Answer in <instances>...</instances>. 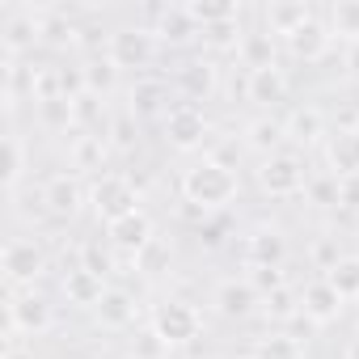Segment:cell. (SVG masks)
Segmentation results:
<instances>
[{
  "mask_svg": "<svg viewBox=\"0 0 359 359\" xmlns=\"http://www.w3.org/2000/svg\"><path fill=\"white\" fill-rule=\"evenodd\" d=\"M233 199H237V173H233L229 161L208 156V161H199L182 173V203H195L203 212H220Z\"/></svg>",
  "mask_w": 359,
  "mask_h": 359,
  "instance_id": "1",
  "label": "cell"
},
{
  "mask_svg": "<svg viewBox=\"0 0 359 359\" xmlns=\"http://www.w3.org/2000/svg\"><path fill=\"white\" fill-rule=\"evenodd\" d=\"M89 203H93L97 220L114 224V220L140 212V191H135L131 177H123V173H102L93 182V191H89Z\"/></svg>",
  "mask_w": 359,
  "mask_h": 359,
  "instance_id": "2",
  "label": "cell"
},
{
  "mask_svg": "<svg viewBox=\"0 0 359 359\" xmlns=\"http://www.w3.org/2000/svg\"><path fill=\"white\" fill-rule=\"evenodd\" d=\"M199 309L191 304V300H177V296H169V300H161L156 309H152V330L169 342V346H187V342H195L199 338Z\"/></svg>",
  "mask_w": 359,
  "mask_h": 359,
  "instance_id": "3",
  "label": "cell"
},
{
  "mask_svg": "<svg viewBox=\"0 0 359 359\" xmlns=\"http://www.w3.org/2000/svg\"><path fill=\"white\" fill-rule=\"evenodd\" d=\"M258 187H262L266 195H275V199H292V195L309 191V177H304V165H300L292 152H275V156H266L262 169H258Z\"/></svg>",
  "mask_w": 359,
  "mask_h": 359,
  "instance_id": "4",
  "label": "cell"
},
{
  "mask_svg": "<svg viewBox=\"0 0 359 359\" xmlns=\"http://www.w3.org/2000/svg\"><path fill=\"white\" fill-rule=\"evenodd\" d=\"M5 321H9V334H47L55 325V309L39 292H18L9 300V317Z\"/></svg>",
  "mask_w": 359,
  "mask_h": 359,
  "instance_id": "5",
  "label": "cell"
},
{
  "mask_svg": "<svg viewBox=\"0 0 359 359\" xmlns=\"http://www.w3.org/2000/svg\"><path fill=\"white\" fill-rule=\"evenodd\" d=\"M203 135H208V118H203V110H199V106L182 102V106L165 110V140H169L173 148L195 152V148L203 144Z\"/></svg>",
  "mask_w": 359,
  "mask_h": 359,
  "instance_id": "6",
  "label": "cell"
},
{
  "mask_svg": "<svg viewBox=\"0 0 359 359\" xmlns=\"http://www.w3.org/2000/svg\"><path fill=\"white\" fill-rule=\"evenodd\" d=\"M152 30L148 26H123V30H114L110 34V60H114V68H148V60H152Z\"/></svg>",
  "mask_w": 359,
  "mask_h": 359,
  "instance_id": "7",
  "label": "cell"
},
{
  "mask_svg": "<svg viewBox=\"0 0 359 359\" xmlns=\"http://www.w3.org/2000/svg\"><path fill=\"white\" fill-rule=\"evenodd\" d=\"M342 296H338V287L321 275V279H313V283H304V292H300V317L309 321V325H330V321H338V313H342Z\"/></svg>",
  "mask_w": 359,
  "mask_h": 359,
  "instance_id": "8",
  "label": "cell"
},
{
  "mask_svg": "<svg viewBox=\"0 0 359 359\" xmlns=\"http://www.w3.org/2000/svg\"><path fill=\"white\" fill-rule=\"evenodd\" d=\"M43 271H47V254H43V245H34V241H26V237H18V241L5 245V275H9L13 287L34 283Z\"/></svg>",
  "mask_w": 359,
  "mask_h": 359,
  "instance_id": "9",
  "label": "cell"
},
{
  "mask_svg": "<svg viewBox=\"0 0 359 359\" xmlns=\"http://www.w3.org/2000/svg\"><path fill=\"white\" fill-rule=\"evenodd\" d=\"M262 304V292L250 283V275L245 279H220L216 283V313L220 317H233V321H241V317H250L254 309Z\"/></svg>",
  "mask_w": 359,
  "mask_h": 359,
  "instance_id": "10",
  "label": "cell"
},
{
  "mask_svg": "<svg viewBox=\"0 0 359 359\" xmlns=\"http://www.w3.org/2000/svg\"><path fill=\"white\" fill-rule=\"evenodd\" d=\"M241 258H245L250 271H254V266H283V258H287V241H283L279 229L262 224V229H254V233L245 237Z\"/></svg>",
  "mask_w": 359,
  "mask_h": 359,
  "instance_id": "11",
  "label": "cell"
},
{
  "mask_svg": "<svg viewBox=\"0 0 359 359\" xmlns=\"http://www.w3.org/2000/svg\"><path fill=\"white\" fill-rule=\"evenodd\" d=\"M110 229V241H114V250H123V254H131V258H140L156 237H152V220H148V212L140 208V212H131V216H123V220H114V224H106Z\"/></svg>",
  "mask_w": 359,
  "mask_h": 359,
  "instance_id": "12",
  "label": "cell"
},
{
  "mask_svg": "<svg viewBox=\"0 0 359 359\" xmlns=\"http://www.w3.org/2000/svg\"><path fill=\"white\" fill-rule=\"evenodd\" d=\"M39 39H43V13H34V9H18V13L5 18V55H9V60L26 55Z\"/></svg>",
  "mask_w": 359,
  "mask_h": 359,
  "instance_id": "13",
  "label": "cell"
},
{
  "mask_svg": "<svg viewBox=\"0 0 359 359\" xmlns=\"http://www.w3.org/2000/svg\"><path fill=\"white\" fill-rule=\"evenodd\" d=\"M330 39H334V30H325L317 18H309L296 34H287V51H292L296 60H304V64H317V60L330 51Z\"/></svg>",
  "mask_w": 359,
  "mask_h": 359,
  "instance_id": "14",
  "label": "cell"
},
{
  "mask_svg": "<svg viewBox=\"0 0 359 359\" xmlns=\"http://www.w3.org/2000/svg\"><path fill=\"white\" fill-rule=\"evenodd\" d=\"M64 296H68V304H76V309H97L102 296H106V283H102L97 271L76 266V271L64 275Z\"/></svg>",
  "mask_w": 359,
  "mask_h": 359,
  "instance_id": "15",
  "label": "cell"
},
{
  "mask_svg": "<svg viewBox=\"0 0 359 359\" xmlns=\"http://www.w3.org/2000/svg\"><path fill=\"white\" fill-rule=\"evenodd\" d=\"M43 203H47V212H55V216H76L81 203H85V191H81L76 177L60 173V177H51V182L43 187Z\"/></svg>",
  "mask_w": 359,
  "mask_h": 359,
  "instance_id": "16",
  "label": "cell"
},
{
  "mask_svg": "<svg viewBox=\"0 0 359 359\" xmlns=\"http://www.w3.org/2000/svg\"><path fill=\"white\" fill-rule=\"evenodd\" d=\"M97 313V321L106 325V330H127V325H135V296L131 292H123V287H106V296H102V304L93 309Z\"/></svg>",
  "mask_w": 359,
  "mask_h": 359,
  "instance_id": "17",
  "label": "cell"
},
{
  "mask_svg": "<svg viewBox=\"0 0 359 359\" xmlns=\"http://www.w3.org/2000/svg\"><path fill=\"white\" fill-rule=\"evenodd\" d=\"M245 97L250 102H283L287 97V76L283 68H262L245 76Z\"/></svg>",
  "mask_w": 359,
  "mask_h": 359,
  "instance_id": "18",
  "label": "cell"
},
{
  "mask_svg": "<svg viewBox=\"0 0 359 359\" xmlns=\"http://www.w3.org/2000/svg\"><path fill=\"white\" fill-rule=\"evenodd\" d=\"M237 55H241V64H245L250 72L275 68V43H271V34H266V30H250V34H241Z\"/></svg>",
  "mask_w": 359,
  "mask_h": 359,
  "instance_id": "19",
  "label": "cell"
},
{
  "mask_svg": "<svg viewBox=\"0 0 359 359\" xmlns=\"http://www.w3.org/2000/svg\"><path fill=\"white\" fill-rule=\"evenodd\" d=\"M283 135H287V123L283 118H271V114H262V118H254L245 127V144L254 152H266V156H275V148L283 144Z\"/></svg>",
  "mask_w": 359,
  "mask_h": 359,
  "instance_id": "20",
  "label": "cell"
},
{
  "mask_svg": "<svg viewBox=\"0 0 359 359\" xmlns=\"http://www.w3.org/2000/svg\"><path fill=\"white\" fill-rule=\"evenodd\" d=\"M330 165H334V177L359 173V131H338L330 140Z\"/></svg>",
  "mask_w": 359,
  "mask_h": 359,
  "instance_id": "21",
  "label": "cell"
},
{
  "mask_svg": "<svg viewBox=\"0 0 359 359\" xmlns=\"http://www.w3.org/2000/svg\"><path fill=\"white\" fill-rule=\"evenodd\" d=\"M26 169H30V148H26V140H22L18 131H9V135H5V187H9V191L22 187Z\"/></svg>",
  "mask_w": 359,
  "mask_h": 359,
  "instance_id": "22",
  "label": "cell"
},
{
  "mask_svg": "<svg viewBox=\"0 0 359 359\" xmlns=\"http://www.w3.org/2000/svg\"><path fill=\"white\" fill-rule=\"evenodd\" d=\"M152 34H161L165 43H187L191 34H199V22L191 18V9H165Z\"/></svg>",
  "mask_w": 359,
  "mask_h": 359,
  "instance_id": "23",
  "label": "cell"
},
{
  "mask_svg": "<svg viewBox=\"0 0 359 359\" xmlns=\"http://www.w3.org/2000/svg\"><path fill=\"white\" fill-rule=\"evenodd\" d=\"M309 18H313L309 5H271V9H266V26H271V34H283V39L296 34Z\"/></svg>",
  "mask_w": 359,
  "mask_h": 359,
  "instance_id": "24",
  "label": "cell"
},
{
  "mask_svg": "<svg viewBox=\"0 0 359 359\" xmlns=\"http://www.w3.org/2000/svg\"><path fill=\"white\" fill-rule=\"evenodd\" d=\"M177 85H182V93L191 102H199V97H208L216 89V68L212 64H187L182 72H177Z\"/></svg>",
  "mask_w": 359,
  "mask_h": 359,
  "instance_id": "25",
  "label": "cell"
},
{
  "mask_svg": "<svg viewBox=\"0 0 359 359\" xmlns=\"http://www.w3.org/2000/svg\"><path fill=\"white\" fill-rule=\"evenodd\" d=\"M325 279L338 287V296H342V300L359 296V254H342V258L325 271Z\"/></svg>",
  "mask_w": 359,
  "mask_h": 359,
  "instance_id": "26",
  "label": "cell"
},
{
  "mask_svg": "<svg viewBox=\"0 0 359 359\" xmlns=\"http://www.w3.org/2000/svg\"><path fill=\"white\" fill-rule=\"evenodd\" d=\"M254 359H304V346L292 334H266V338H258Z\"/></svg>",
  "mask_w": 359,
  "mask_h": 359,
  "instance_id": "27",
  "label": "cell"
},
{
  "mask_svg": "<svg viewBox=\"0 0 359 359\" xmlns=\"http://www.w3.org/2000/svg\"><path fill=\"white\" fill-rule=\"evenodd\" d=\"M81 72H85V93H93V97L110 93V89H114V81H118V68H114V60H110V55H106V60H89Z\"/></svg>",
  "mask_w": 359,
  "mask_h": 359,
  "instance_id": "28",
  "label": "cell"
},
{
  "mask_svg": "<svg viewBox=\"0 0 359 359\" xmlns=\"http://www.w3.org/2000/svg\"><path fill=\"white\" fill-rule=\"evenodd\" d=\"M321 131H325V118H321L317 106H304V110H296V114L287 118V135L300 140V144H313Z\"/></svg>",
  "mask_w": 359,
  "mask_h": 359,
  "instance_id": "29",
  "label": "cell"
},
{
  "mask_svg": "<svg viewBox=\"0 0 359 359\" xmlns=\"http://www.w3.org/2000/svg\"><path fill=\"white\" fill-rule=\"evenodd\" d=\"M165 106V85L161 81H135L131 85V114H156Z\"/></svg>",
  "mask_w": 359,
  "mask_h": 359,
  "instance_id": "30",
  "label": "cell"
},
{
  "mask_svg": "<svg viewBox=\"0 0 359 359\" xmlns=\"http://www.w3.org/2000/svg\"><path fill=\"white\" fill-rule=\"evenodd\" d=\"M330 22H334V34H342V39L359 43V0H346V5H334Z\"/></svg>",
  "mask_w": 359,
  "mask_h": 359,
  "instance_id": "31",
  "label": "cell"
},
{
  "mask_svg": "<svg viewBox=\"0 0 359 359\" xmlns=\"http://www.w3.org/2000/svg\"><path fill=\"white\" fill-rule=\"evenodd\" d=\"M102 156H106V140H102V135H81V140H76V148H72V161H76V169L102 165Z\"/></svg>",
  "mask_w": 359,
  "mask_h": 359,
  "instance_id": "32",
  "label": "cell"
},
{
  "mask_svg": "<svg viewBox=\"0 0 359 359\" xmlns=\"http://www.w3.org/2000/svg\"><path fill=\"white\" fill-rule=\"evenodd\" d=\"M43 39L55 43V47H64V43L76 39V26H72L64 13H43Z\"/></svg>",
  "mask_w": 359,
  "mask_h": 359,
  "instance_id": "33",
  "label": "cell"
},
{
  "mask_svg": "<svg viewBox=\"0 0 359 359\" xmlns=\"http://www.w3.org/2000/svg\"><path fill=\"white\" fill-rule=\"evenodd\" d=\"M203 39H208V47H216V51H237L241 47V30H237V22H220V26H203Z\"/></svg>",
  "mask_w": 359,
  "mask_h": 359,
  "instance_id": "34",
  "label": "cell"
},
{
  "mask_svg": "<svg viewBox=\"0 0 359 359\" xmlns=\"http://www.w3.org/2000/svg\"><path fill=\"white\" fill-rule=\"evenodd\" d=\"M165 355H169V342L156 330H148V334H140L131 342V359H165Z\"/></svg>",
  "mask_w": 359,
  "mask_h": 359,
  "instance_id": "35",
  "label": "cell"
},
{
  "mask_svg": "<svg viewBox=\"0 0 359 359\" xmlns=\"http://www.w3.org/2000/svg\"><path fill=\"white\" fill-rule=\"evenodd\" d=\"M39 110H43V123H47V127H68V123H76V110H72V102H68V97L39 102Z\"/></svg>",
  "mask_w": 359,
  "mask_h": 359,
  "instance_id": "36",
  "label": "cell"
},
{
  "mask_svg": "<svg viewBox=\"0 0 359 359\" xmlns=\"http://www.w3.org/2000/svg\"><path fill=\"white\" fill-rule=\"evenodd\" d=\"M266 313H271V317H279V321L300 317V296H292L287 287H279V292H271V296H266Z\"/></svg>",
  "mask_w": 359,
  "mask_h": 359,
  "instance_id": "37",
  "label": "cell"
},
{
  "mask_svg": "<svg viewBox=\"0 0 359 359\" xmlns=\"http://www.w3.org/2000/svg\"><path fill=\"white\" fill-rule=\"evenodd\" d=\"M250 283L262 292V300L271 296V292H279L283 287V266H254L250 271Z\"/></svg>",
  "mask_w": 359,
  "mask_h": 359,
  "instance_id": "38",
  "label": "cell"
},
{
  "mask_svg": "<svg viewBox=\"0 0 359 359\" xmlns=\"http://www.w3.org/2000/svg\"><path fill=\"white\" fill-rule=\"evenodd\" d=\"M338 208L359 212V173L355 177H338Z\"/></svg>",
  "mask_w": 359,
  "mask_h": 359,
  "instance_id": "39",
  "label": "cell"
},
{
  "mask_svg": "<svg viewBox=\"0 0 359 359\" xmlns=\"http://www.w3.org/2000/svg\"><path fill=\"white\" fill-rule=\"evenodd\" d=\"M114 148H131L135 144V127H131V114H123V118H114Z\"/></svg>",
  "mask_w": 359,
  "mask_h": 359,
  "instance_id": "40",
  "label": "cell"
},
{
  "mask_svg": "<svg viewBox=\"0 0 359 359\" xmlns=\"http://www.w3.org/2000/svg\"><path fill=\"white\" fill-rule=\"evenodd\" d=\"M165 258H169V250H165L161 241H152V245H148V250H144V254H140L135 262H140V266H144L148 275H156V262H165Z\"/></svg>",
  "mask_w": 359,
  "mask_h": 359,
  "instance_id": "41",
  "label": "cell"
},
{
  "mask_svg": "<svg viewBox=\"0 0 359 359\" xmlns=\"http://www.w3.org/2000/svg\"><path fill=\"white\" fill-rule=\"evenodd\" d=\"M85 266H89V271H97V275H106V271H110V258L102 254V245H97V241H89V245H85Z\"/></svg>",
  "mask_w": 359,
  "mask_h": 359,
  "instance_id": "42",
  "label": "cell"
},
{
  "mask_svg": "<svg viewBox=\"0 0 359 359\" xmlns=\"http://www.w3.org/2000/svg\"><path fill=\"white\" fill-rule=\"evenodd\" d=\"M346 68H351V76H359V43H351V51H346Z\"/></svg>",
  "mask_w": 359,
  "mask_h": 359,
  "instance_id": "43",
  "label": "cell"
},
{
  "mask_svg": "<svg viewBox=\"0 0 359 359\" xmlns=\"http://www.w3.org/2000/svg\"><path fill=\"white\" fill-rule=\"evenodd\" d=\"M342 355H346V359H359V330L346 338V351H342Z\"/></svg>",
  "mask_w": 359,
  "mask_h": 359,
  "instance_id": "44",
  "label": "cell"
},
{
  "mask_svg": "<svg viewBox=\"0 0 359 359\" xmlns=\"http://www.w3.org/2000/svg\"><path fill=\"white\" fill-rule=\"evenodd\" d=\"M5 359H34V351H26V346H9Z\"/></svg>",
  "mask_w": 359,
  "mask_h": 359,
  "instance_id": "45",
  "label": "cell"
}]
</instances>
